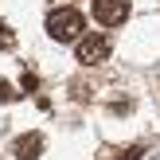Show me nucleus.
Wrapping results in <instances>:
<instances>
[{
    "instance_id": "nucleus-6",
    "label": "nucleus",
    "mask_w": 160,
    "mask_h": 160,
    "mask_svg": "<svg viewBox=\"0 0 160 160\" xmlns=\"http://www.w3.org/2000/svg\"><path fill=\"white\" fill-rule=\"evenodd\" d=\"M12 98H16V90L4 82V78H0V102H12Z\"/></svg>"
},
{
    "instance_id": "nucleus-4",
    "label": "nucleus",
    "mask_w": 160,
    "mask_h": 160,
    "mask_svg": "<svg viewBox=\"0 0 160 160\" xmlns=\"http://www.w3.org/2000/svg\"><path fill=\"white\" fill-rule=\"evenodd\" d=\"M16 160H39L43 156V137L39 133H23V137H16Z\"/></svg>"
},
{
    "instance_id": "nucleus-1",
    "label": "nucleus",
    "mask_w": 160,
    "mask_h": 160,
    "mask_svg": "<svg viewBox=\"0 0 160 160\" xmlns=\"http://www.w3.org/2000/svg\"><path fill=\"white\" fill-rule=\"evenodd\" d=\"M86 31V16L78 12L74 4H62V8H51L47 12V35L59 39V43H74V39H82Z\"/></svg>"
},
{
    "instance_id": "nucleus-5",
    "label": "nucleus",
    "mask_w": 160,
    "mask_h": 160,
    "mask_svg": "<svg viewBox=\"0 0 160 160\" xmlns=\"http://www.w3.org/2000/svg\"><path fill=\"white\" fill-rule=\"evenodd\" d=\"M141 152H145V145H133V148H129V152H121V156H117V160H141Z\"/></svg>"
},
{
    "instance_id": "nucleus-3",
    "label": "nucleus",
    "mask_w": 160,
    "mask_h": 160,
    "mask_svg": "<svg viewBox=\"0 0 160 160\" xmlns=\"http://www.w3.org/2000/svg\"><path fill=\"white\" fill-rule=\"evenodd\" d=\"M106 55H109V39L106 35H82V39H78L74 59L82 62V67H94V62H102Z\"/></svg>"
},
{
    "instance_id": "nucleus-7",
    "label": "nucleus",
    "mask_w": 160,
    "mask_h": 160,
    "mask_svg": "<svg viewBox=\"0 0 160 160\" xmlns=\"http://www.w3.org/2000/svg\"><path fill=\"white\" fill-rule=\"evenodd\" d=\"M20 82H23V90H28V94H31V90H35V86H39V82H35V74H23Z\"/></svg>"
},
{
    "instance_id": "nucleus-2",
    "label": "nucleus",
    "mask_w": 160,
    "mask_h": 160,
    "mask_svg": "<svg viewBox=\"0 0 160 160\" xmlns=\"http://www.w3.org/2000/svg\"><path fill=\"white\" fill-rule=\"evenodd\" d=\"M133 12V0H94V20L102 28H121Z\"/></svg>"
}]
</instances>
